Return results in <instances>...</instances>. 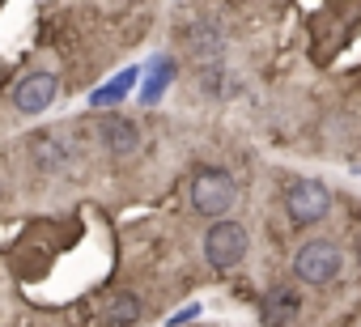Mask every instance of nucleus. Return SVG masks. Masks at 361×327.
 Returning a JSON list of instances; mask_svg holds the SVG:
<instances>
[{"label":"nucleus","mask_w":361,"mask_h":327,"mask_svg":"<svg viewBox=\"0 0 361 327\" xmlns=\"http://www.w3.org/2000/svg\"><path fill=\"white\" fill-rule=\"evenodd\" d=\"M293 280L298 285H310V289H327L344 276L348 259H344V247L331 242V238H310L293 251Z\"/></svg>","instance_id":"f257e3e1"},{"label":"nucleus","mask_w":361,"mask_h":327,"mask_svg":"<svg viewBox=\"0 0 361 327\" xmlns=\"http://www.w3.org/2000/svg\"><path fill=\"white\" fill-rule=\"evenodd\" d=\"M238 204V179L226 166H200L192 175V209L200 217H226Z\"/></svg>","instance_id":"f03ea898"},{"label":"nucleus","mask_w":361,"mask_h":327,"mask_svg":"<svg viewBox=\"0 0 361 327\" xmlns=\"http://www.w3.org/2000/svg\"><path fill=\"white\" fill-rule=\"evenodd\" d=\"M251 251V234L243 221H230V217H217L209 230H204V264L213 272H234Z\"/></svg>","instance_id":"7ed1b4c3"},{"label":"nucleus","mask_w":361,"mask_h":327,"mask_svg":"<svg viewBox=\"0 0 361 327\" xmlns=\"http://www.w3.org/2000/svg\"><path fill=\"white\" fill-rule=\"evenodd\" d=\"M285 213L293 217V226H319L331 213V192L319 179H293L285 187Z\"/></svg>","instance_id":"20e7f679"},{"label":"nucleus","mask_w":361,"mask_h":327,"mask_svg":"<svg viewBox=\"0 0 361 327\" xmlns=\"http://www.w3.org/2000/svg\"><path fill=\"white\" fill-rule=\"evenodd\" d=\"M56 94H60V77L51 68H35L13 85V106L18 115H43L56 102Z\"/></svg>","instance_id":"39448f33"},{"label":"nucleus","mask_w":361,"mask_h":327,"mask_svg":"<svg viewBox=\"0 0 361 327\" xmlns=\"http://www.w3.org/2000/svg\"><path fill=\"white\" fill-rule=\"evenodd\" d=\"M30 161L43 175H60V171H68V161H73V144L56 128L51 132H35L30 136Z\"/></svg>","instance_id":"423d86ee"},{"label":"nucleus","mask_w":361,"mask_h":327,"mask_svg":"<svg viewBox=\"0 0 361 327\" xmlns=\"http://www.w3.org/2000/svg\"><path fill=\"white\" fill-rule=\"evenodd\" d=\"M174 77H178V60H174V56H153V60L140 68L136 98H140L145 106H157V102H161V94L174 85Z\"/></svg>","instance_id":"0eeeda50"},{"label":"nucleus","mask_w":361,"mask_h":327,"mask_svg":"<svg viewBox=\"0 0 361 327\" xmlns=\"http://www.w3.org/2000/svg\"><path fill=\"white\" fill-rule=\"evenodd\" d=\"M98 144L111 153V157H132L136 149H140V128L132 123V119H123V115H102V123H98Z\"/></svg>","instance_id":"6e6552de"},{"label":"nucleus","mask_w":361,"mask_h":327,"mask_svg":"<svg viewBox=\"0 0 361 327\" xmlns=\"http://www.w3.org/2000/svg\"><path fill=\"white\" fill-rule=\"evenodd\" d=\"M259 314H264L268 327H293L298 314H302V289H298V285H272V289L264 293Z\"/></svg>","instance_id":"1a4fd4ad"},{"label":"nucleus","mask_w":361,"mask_h":327,"mask_svg":"<svg viewBox=\"0 0 361 327\" xmlns=\"http://www.w3.org/2000/svg\"><path fill=\"white\" fill-rule=\"evenodd\" d=\"M140 319H145V297L132 293V289L111 293V297L102 302V310H98V323H102V327H136Z\"/></svg>","instance_id":"9d476101"},{"label":"nucleus","mask_w":361,"mask_h":327,"mask_svg":"<svg viewBox=\"0 0 361 327\" xmlns=\"http://www.w3.org/2000/svg\"><path fill=\"white\" fill-rule=\"evenodd\" d=\"M136 85H140V68L132 64V68L115 73L111 81H102V85L90 94V106H94V111H115V106H119V102H123V98H128Z\"/></svg>","instance_id":"9b49d317"},{"label":"nucleus","mask_w":361,"mask_h":327,"mask_svg":"<svg viewBox=\"0 0 361 327\" xmlns=\"http://www.w3.org/2000/svg\"><path fill=\"white\" fill-rule=\"evenodd\" d=\"M188 43H192V51H196V60H200V64L221 60V51H226V39H221V30H217V26H192Z\"/></svg>","instance_id":"f8f14e48"},{"label":"nucleus","mask_w":361,"mask_h":327,"mask_svg":"<svg viewBox=\"0 0 361 327\" xmlns=\"http://www.w3.org/2000/svg\"><path fill=\"white\" fill-rule=\"evenodd\" d=\"M196 314H200V302H188L183 310H174V314L166 319V327H183V323H192Z\"/></svg>","instance_id":"ddd939ff"}]
</instances>
